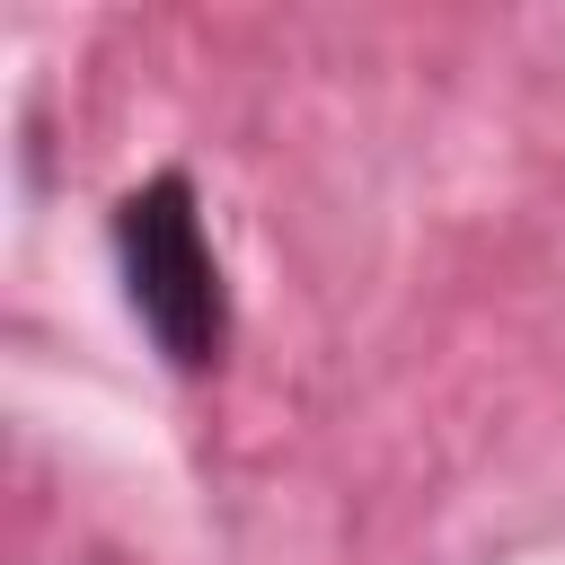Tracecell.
I'll list each match as a JSON object with an SVG mask.
<instances>
[{
    "mask_svg": "<svg viewBox=\"0 0 565 565\" xmlns=\"http://www.w3.org/2000/svg\"><path fill=\"white\" fill-rule=\"evenodd\" d=\"M115 265H124V300L132 318L159 335V353L177 371L221 362L230 344V291H221V256L203 238L194 185L185 177H150L115 203Z\"/></svg>",
    "mask_w": 565,
    "mask_h": 565,
    "instance_id": "1",
    "label": "cell"
}]
</instances>
